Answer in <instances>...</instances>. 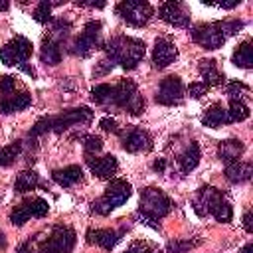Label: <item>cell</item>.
<instances>
[{
	"mask_svg": "<svg viewBox=\"0 0 253 253\" xmlns=\"http://www.w3.org/2000/svg\"><path fill=\"white\" fill-rule=\"evenodd\" d=\"M227 117H229V123H241L249 117V107L239 99H229Z\"/></svg>",
	"mask_w": 253,
	"mask_h": 253,
	"instance_id": "4316f807",
	"label": "cell"
},
{
	"mask_svg": "<svg viewBox=\"0 0 253 253\" xmlns=\"http://www.w3.org/2000/svg\"><path fill=\"white\" fill-rule=\"evenodd\" d=\"M8 8H10V4H8V2H4V0H2V2H0V10H8Z\"/></svg>",
	"mask_w": 253,
	"mask_h": 253,
	"instance_id": "816d5d0a",
	"label": "cell"
},
{
	"mask_svg": "<svg viewBox=\"0 0 253 253\" xmlns=\"http://www.w3.org/2000/svg\"><path fill=\"white\" fill-rule=\"evenodd\" d=\"M184 99V85L178 75H168L160 81L156 91V103L160 105H178Z\"/></svg>",
	"mask_w": 253,
	"mask_h": 253,
	"instance_id": "8fae6325",
	"label": "cell"
},
{
	"mask_svg": "<svg viewBox=\"0 0 253 253\" xmlns=\"http://www.w3.org/2000/svg\"><path fill=\"white\" fill-rule=\"evenodd\" d=\"M202 123H204V126H210V128H217V126H221V125L229 123L227 109H225V107H221L219 103L211 105V107L206 111V115L202 117Z\"/></svg>",
	"mask_w": 253,
	"mask_h": 253,
	"instance_id": "7402d4cb",
	"label": "cell"
},
{
	"mask_svg": "<svg viewBox=\"0 0 253 253\" xmlns=\"http://www.w3.org/2000/svg\"><path fill=\"white\" fill-rule=\"evenodd\" d=\"M253 174V166L251 162H231V164H225V178L233 184H241V182H247Z\"/></svg>",
	"mask_w": 253,
	"mask_h": 253,
	"instance_id": "ffe728a7",
	"label": "cell"
},
{
	"mask_svg": "<svg viewBox=\"0 0 253 253\" xmlns=\"http://www.w3.org/2000/svg\"><path fill=\"white\" fill-rule=\"evenodd\" d=\"M99 125H101V128H103V130H107V132L121 134V128H119L117 121H115V119H111V117H103V119L99 121Z\"/></svg>",
	"mask_w": 253,
	"mask_h": 253,
	"instance_id": "7bdbcfd3",
	"label": "cell"
},
{
	"mask_svg": "<svg viewBox=\"0 0 253 253\" xmlns=\"http://www.w3.org/2000/svg\"><path fill=\"white\" fill-rule=\"evenodd\" d=\"M192 40L196 43H200L204 49H217L225 43V38L217 26V22L213 24H196L192 28Z\"/></svg>",
	"mask_w": 253,
	"mask_h": 253,
	"instance_id": "ba28073f",
	"label": "cell"
},
{
	"mask_svg": "<svg viewBox=\"0 0 253 253\" xmlns=\"http://www.w3.org/2000/svg\"><path fill=\"white\" fill-rule=\"evenodd\" d=\"M79 6H89V8H103L105 2H77Z\"/></svg>",
	"mask_w": 253,
	"mask_h": 253,
	"instance_id": "c3c4849f",
	"label": "cell"
},
{
	"mask_svg": "<svg viewBox=\"0 0 253 253\" xmlns=\"http://www.w3.org/2000/svg\"><path fill=\"white\" fill-rule=\"evenodd\" d=\"M251 251H253V245H251V243H247V245H245V247H243L239 253H251Z\"/></svg>",
	"mask_w": 253,
	"mask_h": 253,
	"instance_id": "f907efd6",
	"label": "cell"
},
{
	"mask_svg": "<svg viewBox=\"0 0 253 253\" xmlns=\"http://www.w3.org/2000/svg\"><path fill=\"white\" fill-rule=\"evenodd\" d=\"M198 71H200V75L204 77V83H206L208 87H210V85H221V83L225 81L223 73L217 71V63H215L213 59H202V61L198 63Z\"/></svg>",
	"mask_w": 253,
	"mask_h": 253,
	"instance_id": "44dd1931",
	"label": "cell"
},
{
	"mask_svg": "<svg viewBox=\"0 0 253 253\" xmlns=\"http://www.w3.org/2000/svg\"><path fill=\"white\" fill-rule=\"evenodd\" d=\"M93 119V111L89 107H75V109H67L57 117H51V130L55 132H63L73 125H85Z\"/></svg>",
	"mask_w": 253,
	"mask_h": 253,
	"instance_id": "9c48e42d",
	"label": "cell"
},
{
	"mask_svg": "<svg viewBox=\"0 0 253 253\" xmlns=\"http://www.w3.org/2000/svg\"><path fill=\"white\" fill-rule=\"evenodd\" d=\"M130 194H132V186H130L126 180H123V178H113V180L109 182V186L105 188V194H103L99 200H95V202L91 204V210H93L95 213H99V215H107V213H111L115 208L123 206V204L130 198Z\"/></svg>",
	"mask_w": 253,
	"mask_h": 253,
	"instance_id": "3957f363",
	"label": "cell"
},
{
	"mask_svg": "<svg viewBox=\"0 0 253 253\" xmlns=\"http://www.w3.org/2000/svg\"><path fill=\"white\" fill-rule=\"evenodd\" d=\"M208 85L204 83V81H194V83H190V87H188V93H190V97H194V99H200L202 95H206L208 93Z\"/></svg>",
	"mask_w": 253,
	"mask_h": 253,
	"instance_id": "b9f144b4",
	"label": "cell"
},
{
	"mask_svg": "<svg viewBox=\"0 0 253 253\" xmlns=\"http://www.w3.org/2000/svg\"><path fill=\"white\" fill-rule=\"evenodd\" d=\"M123 148L126 152H148L152 150V136L142 128H130L123 134Z\"/></svg>",
	"mask_w": 253,
	"mask_h": 253,
	"instance_id": "4fadbf2b",
	"label": "cell"
},
{
	"mask_svg": "<svg viewBox=\"0 0 253 253\" xmlns=\"http://www.w3.org/2000/svg\"><path fill=\"white\" fill-rule=\"evenodd\" d=\"M121 239V233L115 231V229H89L87 231V241L89 243H95L107 251H111Z\"/></svg>",
	"mask_w": 253,
	"mask_h": 253,
	"instance_id": "e0dca14e",
	"label": "cell"
},
{
	"mask_svg": "<svg viewBox=\"0 0 253 253\" xmlns=\"http://www.w3.org/2000/svg\"><path fill=\"white\" fill-rule=\"evenodd\" d=\"M22 71H26L30 77H36V71H34V67H28V65H22Z\"/></svg>",
	"mask_w": 253,
	"mask_h": 253,
	"instance_id": "681fc988",
	"label": "cell"
},
{
	"mask_svg": "<svg viewBox=\"0 0 253 253\" xmlns=\"http://www.w3.org/2000/svg\"><path fill=\"white\" fill-rule=\"evenodd\" d=\"M111 97H113V85L109 83H99L91 89V99L97 103V105H107L111 103Z\"/></svg>",
	"mask_w": 253,
	"mask_h": 253,
	"instance_id": "4dcf8cb0",
	"label": "cell"
},
{
	"mask_svg": "<svg viewBox=\"0 0 253 253\" xmlns=\"http://www.w3.org/2000/svg\"><path fill=\"white\" fill-rule=\"evenodd\" d=\"M243 152H245V144H243L239 138H227V140H223V142L219 144V158H221L225 164L237 162Z\"/></svg>",
	"mask_w": 253,
	"mask_h": 253,
	"instance_id": "d6986e66",
	"label": "cell"
},
{
	"mask_svg": "<svg viewBox=\"0 0 253 253\" xmlns=\"http://www.w3.org/2000/svg\"><path fill=\"white\" fill-rule=\"evenodd\" d=\"M152 168H154L156 172H164V168H166V160H164V158H160V160H156V162L152 164Z\"/></svg>",
	"mask_w": 253,
	"mask_h": 253,
	"instance_id": "7dc6e473",
	"label": "cell"
},
{
	"mask_svg": "<svg viewBox=\"0 0 253 253\" xmlns=\"http://www.w3.org/2000/svg\"><path fill=\"white\" fill-rule=\"evenodd\" d=\"M28 219H30V213H28V210H26L22 204L16 206V208L10 211V221H12V225H16V227L24 225Z\"/></svg>",
	"mask_w": 253,
	"mask_h": 253,
	"instance_id": "8d00e7d4",
	"label": "cell"
},
{
	"mask_svg": "<svg viewBox=\"0 0 253 253\" xmlns=\"http://www.w3.org/2000/svg\"><path fill=\"white\" fill-rule=\"evenodd\" d=\"M87 166L89 170L97 176V178H113L119 170V162L113 154H105V156H87Z\"/></svg>",
	"mask_w": 253,
	"mask_h": 253,
	"instance_id": "9a60e30c",
	"label": "cell"
},
{
	"mask_svg": "<svg viewBox=\"0 0 253 253\" xmlns=\"http://www.w3.org/2000/svg\"><path fill=\"white\" fill-rule=\"evenodd\" d=\"M69 30H71V24H69L67 20H55V22L51 24V30H49V34H47L45 38H49V40H53V42L59 43L61 40L67 38Z\"/></svg>",
	"mask_w": 253,
	"mask_h": 253,
	"instance_id": "1f68e13d",
	"label": "cell"
},
{
	"mask_svg": "<svg viewBox=\"0 0 253 253\" xmlns=\"http://www.w3.org/2000/svg\"><path fill=\"white\" fill-rule=\"evenodd\" d=\"M51 178H53V182H57L61 188H69V186L81 182L83 170H81V166L71 164V166L59 168V170H53V172H51Z\"/></svg>",
	"mask_w": 253,
	"mask_h": 253,
	"instance_id": "ac0fdd59",
	"label": "cell"
},
{
	"mask_svg": "<svg viewBox=\"0 0 253 253\" xmlns=\"http://www.w3.org/2000/svg\"><path fill=\"white\" fill-rule=\"evenodd\" d=\"M47 130H51V117H43V119H40V121L32 126V130H30V138H36V136H40V134H43V132H47Z\"/></svg>",
	"mask_w": 253,
	"mask_h": 253,
	"instance_id": "f35d334b",
	"label": "cell"
},
{
	"mask_svg": "<svg viewBox=\"0 0 253 253\" xmlns=\"http://www.w3.org/2000/svg\"><path fill=\"white\" fill-rule=\"evenodd\" d=\"M210 215H213V217H215L217 221H221V223H227V221H231V217H233V210H231V206H229V202H227L225 198H219V200L213 204Z\"/></svg>",
	"mask_w": 253,
	"mask_h": 253,
	"instance_id": "f1b7e54d",
	"label": "cell"
},
{
	"mask_svg": "<svg viewBox=\"0 0 253 253\" xmlns=\"http://www.w3.org/2000/svg\"><path fill=\"white\" fill-rule=\"evenodd\" d=\"M243 227H245V231H247V233H251V231H253V225H251V211H249V210L243 213Z\"/></svg>",
	"mask_w": 253,
	"mask_h": 253,
	"instance_id": "f6af8a7d",
	"label": "cell"
},
{
	"mask_svg": "<svg viewBox=\"0 0 253 253\" xmlns=\"http://www.w3.org/2000/svg\"><path fill=\"white\" fill-rule=\"evenodd\" d=\"M22 206L28 210L30 217H43L49 211V204L43 198H32V200H24Z\"/></svg>",
	"mask_w": 253,
	"mask_h": 253,
	"instance_id": "83f0119b",
	"label": "cell"
},
{
	"mask_svg": "<svg viewBox=\"0 0 253 253\" xmlns=\"http://www.w3.org/2000/svg\"><path fill=\"white\" fill-rule=\"evenodd\" d=\"M38 186H40V174L36 170H24V172H20L18 178H16V182H14V190L18 194H26V192H30V190H34Z\"/></svg>",
	"mask_w": 253,
	"mask_h": 253,
	"instance_id": "cb8c5ba5",
	"label": "cell"
},
{
	"mask_svg": "<svg viewBox=\"0 0 253 253\" xmlns=\"http://www.w3.org/2000/svg\"><path fill=\"white\" fill-rule=\"evenodd\" d=\"M32 105V95L22 91V93H12L0 99V113L2 115H10L16 111H24L26 107Z\"/></svg>",
	"mask_w": 253,
	"mask_h": 253,
	"instance_id": "2e32d148",
	"label": "cell"
},
{
	"mask_svg": "<svg viewBox=\"0 0 253 253\" xmlns=\"http://www.w3.org/2000/svg\"><path fill=\"white\" fill-rule=\"evenodd\" d=\"M158 18L174 28H188L190 26V10L182 2H164L158 6Z\"/></svg>",
	"mask_w": 253,
	"mask_h": 253,
	"instance_id": "30bf717a",
	"label": "cell"
},
{
	"mask_svg": "<svg viewBox=\"0 0 253 253\" xmlns=\"http://www.w3.org/2000/svg\"><path fill=\"white\" fill-rule=\"evenodd\" d=\"M103 49L113 65L119 63L123 69H134L140 63V59L144 57L146 45L138 38L117 36V38H111L109 42H105Z\"/></svg>",
	"mask_w": 253,
	"mask_h": 253,
	"instance_id": "6da1fadb",
	"label": "cell"
},
{
	"mask_svg": "<svg viewBox=\"0 0 253 253\" xmlns=\"http://www.w3.org/2000/svg\"><path fill=\"white\" fill-rule=\"evenodd\" d=\"M111 69H113V63H111L109 59H103V61H99L97 69H93V75H95V77H101V75H105V73L111 71Z\"/></svg>",
	"mask_w": 253,
	"mask_h": 253,
	"instance_id": "ee69618b",
	"label": "cell"
},
{
	"mask_svg": "<svg viewBox=\"0 0 253 253\" xmlns=\"http://www.w3.org/2000/svg\"><path fill=\"white\" fill-rule=\"evenodd\" d=\"M213 6H217V8H225V10H229V8H235V6H239V0H231V2H219V4H213Z\"/></svg>",
	"mask_w": 253,
	"mask_h": 253,
	"instance_id": "bcb514c9",
	"label": "cell"
},
{
	"mask_svg": "<svg viewBox=\"0 0 253 253\" xmlns=\"http://www.w3.org/2000/svg\"><path fill=\"white\" fill-rule=\"evenodd\" d=\"M32 55V42L24 36H16L12 38L6 45L0 47V61L4 65H18L22 67Z\"/></svg>",
	"mask_w": 253,
	"mask_h": 253,
	"instance_id": "8992f818",
	"label": "cell"
},
{
	"mask_svg": "<svg viewBox=\"0 0 253 253\" xmlns=\"http://www.w3.org/2000/svg\"><path fill=\"white\" fill-rule=\"evenodd\" d=\"M194 245H198V241H170L166 245V249H168V253H186Z\"/></svg>",
	"mask_w": 253,
	"mask_h": 253,
	"instance_id": "ab89813d",
	"label": "cell"
},
{
	"mask_svg": "<svg viewBox=\"0 0 253 253\" xmlns=\"http://www.w3.org/2000/svg\"><path fill=\"white\" fill-rule=\"evenodd\" d=\"M200 158H202L200 146H198L196 142H190V144L186 146V150L178 156V164H180L182 172H192V170L200 164Z\"/></svg>",
	"mask_w": 253,
	"mask_h": 253,
	"instance_id": "603a6c76",
	"label": "cell"
},
{
	"mask_svg": "<svg viewBox=\"0 0 253 253\" xmlns=\"http://www.w3.org/2000/svg\"><path fill=\"white\" fill-rule=\"evenodd\" d=\"M117 14L130 26L134 28H142L150 22V18L154 16V8L144 2V0H125L121 4H117Z\"/></svg>",
	"mask_w": 253,
	"mask_h": 253,
	"instance_id": "5b68a950",
	"label": "cell"
},
{
	"mask_svg": "<svg viewBox=\"0 0 253 253\" xmlns=\"http://www.w3.org/2000/svg\"><path fill=\"white\" fill-rule=\"evenodd\" d=\"M217 26H219L223 38H227V36H235L245 24L241 20H223V22H217Z\"/></svg>",
	"mask_w": 253,
	"mask_h": 253,
	"instance_id": "d590c367",
	"label": "cell"
},
{
	"mask_svg": "<svg viewBox=\"0 0 253 253\" xmlns=\"http://www.w3.org/2000/svg\"><path fill=\"white\" fill-rule=\"evenodd\" d=\"M231 61H233V65H237V67L249 69V67L253 65V47H251V42L239 43L237 49H235L233 55H231Z\"/></svg>",
	"mask_w": 253,
	"mask_h": 253,
	"instance_id": "484cf974",
	"label": "cell"
},
{
	"mask_svg": "<svg viewBox=\"0 0 253 253\" xmlns=\"http://www.w3.org/2000/svg\"><path fill=\"white\" fill-rule=\"evenodd\" d=\"M125 253H162V251H160V247H156L148 241H134L126 247Z\"/></svg>",
	"mask_w": 253,
	"mask_h": 253,
	"instance_id": "e575fe53",
	"label": "cell"
},
{
	"mask_svg": "<svg viewBox=\"0 0 253 253\" xmlns=\"http://www.w3.org/2000/svg\"><path fill=\"white\" fill-rule=\"evenodd\" d=\"M170 210H172V202H170V198L162 190H158V188H144L140 192V206H138V213L136 215L146 225L158 229L160 225L156 221L160 217L168 215Z\"/></svg>",
	"mask_w": 253,
	"mask_h": 253,
	"instance_id": "7a4b0ae2",
	"label": "cell"
},
{
	"mask_svg": "<svg viewBox=\"0 0 253 253\" xmlns=\"http://www.w3.org/2000/svg\"><path fill=\"white\" fill-rule=\"evenodd\" d=\"M40 57L43 63L47 65H57L61 61V51H59V43L49 40V38H43L42 42V51H40Z\"/></svg>",
	"mask_w": 253,
	"mask_h": 253,
	"instance_id": "d4e9b609",
	"label": "cell"
},
{
	"mask_svg": "<svg viewBox=\"0 0 253 253\" xmlns=\"http://www.w3.org/2000/svg\"><path fill=\"white\" fill-rule=\"evenodd\" d=\"M176 57H178V49L168 38H158L154 42V47H152V63H154V67H158V69L168 67Z\"/></svg>",
	"mask_w": 253,
	"mask_h": 253,
	"instance_id": "5bb4252c",
	"label": "cell"
},
{
	"mask_svg": "<svg viewBox=\"0 0 253 253\" xmlns=\"http://www.w3.org/2000/svg\"><path fill=\"white\" fill-rule=\"evenodd\" d=\"M111 105L125 109L130 115H138L144 109V99L136 89V83L130 79H121L115 87H113V97H111Z\"/></svg>",
	"mask_w": 253,
	"mask_h": 253,
	"instance_id": "277c9868",
	"label": "cell"
},
{
	"mask_svg": "<svg viewBox=\"0 0 253 253\" xmlns=\"http://www.w3.org/2000/svg\"><path fill=\"white\" fill-rule=\"evenodd\" d=\"M14 87H16V79L12 75H2L0 77V93L6 97V95H12L14 93Z\"/></svg>",
	"mask_w": 253,
	"mask_h": 253,
	"instance_id": "60d3db41",
	"label": "cell"
},
{
	"mask_svg": "<svg viewBox=\"0 0 253 253\" xmlns=\"http://www.w3.org/2000/svg\"><path fill=\"white\" fill-rule=\"evenodd\" d=\"M101 28H103V24L99 20L87 22L85 28H83V34L73 42V51L77 55H81V57H87L93 49L103 45L101 43Z\"/></svg>",
	"mask_w": 253,
	"mask_h": 253,
	"instance_id": "52a82bcc",
	"label": "cell"
},
{
	"mask_svg": "<svg viewBox=\"0 0 253 253\" xmlns=\"http://www.w3.org/2000/svg\"><path fill=\"white\" fill-rule=\"evenodd\" d=\"M20 150H22V142H12L8 146H2L0 148V166L8 168L16 162V158L20 156Z\"/></svg>",
	"mask_w": 253,
	"mask_h": 253,
	"instance_id": "f546056e",
	"label": "cell"
},
{
	"mask_svg": "<svg viewBox=\"0 0 253 253\" xmlns=\"http://www.w3.org/2000/svg\"><path fill=\"white\" fill-rule=\"evenodd\" d=\"M227 97L229 99H239V101H243L241 99V93H247L249 91V87L245 85V83H239V81H231V83H227Z\"/></svg>",
	"mask_w": 253,
	"mask_h": 253,
	"instance_id": "74e56055",
	"label": "cell"
},
{
	"mask_svg": "<svg viewBox=\"0 0 253 253\" xmlns=\"http://www.w3.org/2000/svg\"><path fill=\"white\" fill-rule=\"evenodd\" d=\"M219 198H223V196H221V192L217 188H213V186H202L198 190V194L194 196V200H192V208H194V211L200 217H206V215H210L213 204Z\"/></svg>",
	"mask_w": 253,
	"mask_h": 253,
	"instance_id": "7c38bea8",
	"label": "cell"
},
{
	"mask_svg": "<svg viewBox=\"0 0 253 253\" xmlns=\"http://www.w3.org/2000/svg\"><path fill=\"white\" fill-rule=\"evenodd\" d=\"M83 146H85V154L93 156V154H97L103 148V140H101V136L87 134V136H83Z\"/></svg>",
	"mask_w": 253,
	"mask_h": 253,
	"instance_id": "836d02e7",
	"label": "cell"
},
{
	"mask_svg": "<svg viewBox=\"0 0 253 253\" xmlns=\"http://www.w3.org/2000/svg\"><path fill=\"white\" fill-rule=\"evenodd\" d=\"M51 2H40L38 6H36V10H34V20L36 22H40V24H47L49 20H51Z\"/></svg>",
	"mask_w": 253,
	"mask_h": 253,
	"instance_id": "d6a6232c",
	"label": "cell"
}]
</instances>
